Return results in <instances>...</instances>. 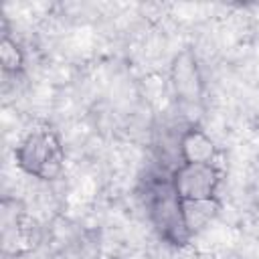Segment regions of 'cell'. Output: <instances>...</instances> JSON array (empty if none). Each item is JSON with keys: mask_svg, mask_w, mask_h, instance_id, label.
I'll return each instance as SVG.
<instances>
[{"mask_svg": "<svg viewBox=\"0 0 259 259\" xmlns=\"http://www.w3.org/2000/svg\"><path fill=\"white\" fill-rule=\"evenodd\" d=\"M20 166L40 178H53L61 168V148L53 134L34 132L18 150Z\"/></svg>", "mask_w": 259, "mask_h": 259, "instance_id": "cell-1", "label": "cell"}, {"mask_svg": "<svg viewBox=\"0 0 259 259\" xmlns=\"http://www.w3.org/2000/svg\"><path fill=\"white\" fill-rule=\"evenodd\" d=\"M184 156L190 164H208L212 156V144L198 132H192L184 140Z\"/></svg>", "mask_w": 259, "mask_h": 259, "instance_id": "cell-4", "label": "cell"}, {"mask_svg": "<svg viewBox=\"0 0 259 259\" xmlns=\"http://www.w3.org/2000/svg\"><path fill=\"white\" fill-rule=\"evenodd\" d=\"M214 170L208 164H190L176 174V196L190 202H208L214 190Z\"/></svg>", "mask_w": 259, "mask_h": 259, "instance_id": "cell-2", "label": "cell"}, {"mask_svg": "<svg viewBox=\"0 0 259 259\" xmlns=\"http://www.w3.org/2000/svg\"><path fill=\"white\" fill-rule=\"evenodd\" d=\"M174 87H176V95H180L182 101L198 99L200 83H198L196 63H192V61L182 63V59L176 61V65H174Z\"/></svg>", "mask_w": 259, "mask_h": 259, "instance_id": "cell-3", "label": "cell"}]
</instances>
